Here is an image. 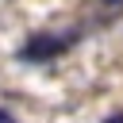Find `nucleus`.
I'll return each instance as SVG.
<instances>
[{"label":"nucleus","instance_id":"1","mask_svg":"<svg viewBox=\"0 0 123 123\" xmlns=\"http://www.w3.org/2000/svg\"><path fill=\"white\" fill-rule=\"evenodd\" d=\"M73 42H77V31H65V35L38 31V35H31V38L19 46V62H31V65H38V62H54V58H62Z\"/></svg>","mask_w":123,"mask_h":123},{"label":"nucleus","instance_id":"2","mask_svg":"<svg viewBox=\"0 0 123 123\" xmlns=\"http://www.w3.org/2000/svg\"><path fill=\"white\" fill-rule=\"evenodd\" d=\"M0 123H15V115H12V111H4V108H0Z\"/></svg>","mask_w":123,"mask_h":123},{"label":"nucleus","instance_id":"3","mask_svg":"<svg viewBox=\"0 0 123 123\" xmlns=\"http://www.w3.org/2000/svg\"><path fill=\"white\" fill-rule=\"evenodd\" d=\"M104 123H123V111H115V115H108Z\"/></svg>","mask_w":123,"mask_h":123},{"label":"nucleus","instance_id":"4","mask_svg":"<svg viewBox=\"0 0 123 123\" xmlns=\"http://www.w3.org/2000/svg\"><path fill=\"white\" fill-rule=\"evenodd\" d=\"M104 4H111V8H115V4H123V0H104Z\"/></svg>","mask_w":123,"mask_h":123}]
</instances>
